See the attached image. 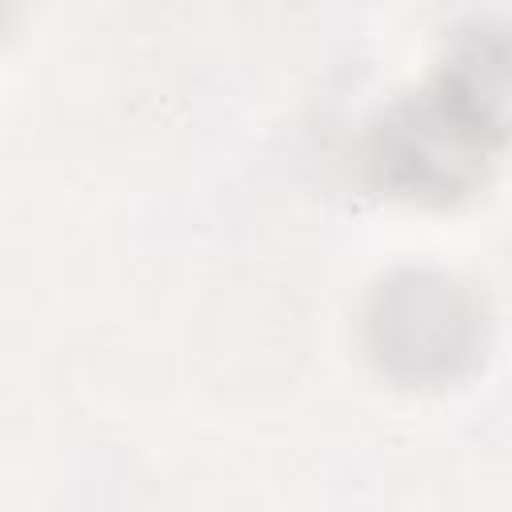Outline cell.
I'll return each mask as SVG.
<instances>
[{
    "label": "cell",
    "mask_w": 512,
    "mask_h": 512,
    "mask_svg": "<svg viewBox=\"0 0 512 512\" xmlns=\"http://www.w3.org/2000/svg\"><path fill=\"white\" fill-rule=\"evenodd\" d=\"M504 48L476 36L460 48L444 76L396 104L372 136V168L380 184L404 196H456L472 188L500 140Z\"/></svg>",
    "instance_id": "6da1fadb"
},
{
    "label": "cell",
    "mask_w": 512,
    "mask_h": 512,
    "mask_svg": "<svg viewBox=\"0 0 512 512\" xmlns=\"http://www.w3.org/2000/svg\"><path fill=\"white\" fill-rule=\"evenodd\" d=\"M372 336L380 360L404 368L408 376L452 372V364L472 352L476 312L452 280L432 272H408L380 292L372 312Z\"/></svg>",
    "instance_id": "7a4b0ae2"
}]
</instances>
